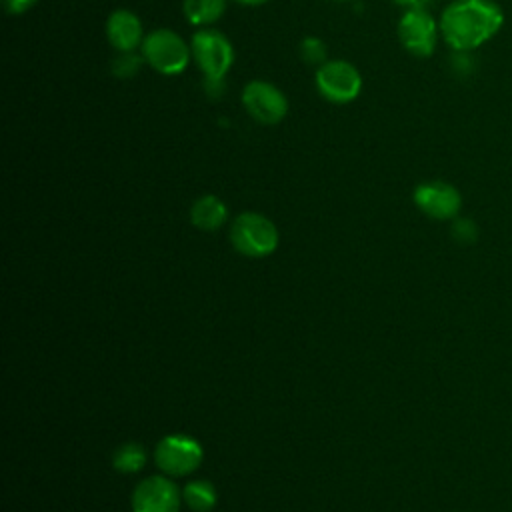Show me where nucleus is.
<instances>
[{"label":"nucleus","mask_w":512,"mask_h":512,"mask_svg":"<svg viewBox=\"0 0 512 512\" xmlns=\"http://www.w3.org/2000/svg\"><path fill=\"white\" fill-rule=\"evenodd\" d=\"M236 2L242 6H260V4H266L268 0H236Z\"/></svg>","instance_id":"4be33fe9"},{"label":"nucleus","mask_w":512,"mask_h":512,"mask_svg":"<svg viewBox=\"0 0 512 512\" xmlns=\"http://www.w3.org/2000/svg\"><path fill=\"white\" fill-rule=\"evenodd\" d=\"M452 236L462 242V244H468V242H474L476 236H478V230H476V224L468 218H458L454 220L452 224Z\"/></svg>","instance_id":"a211bd4d"},{"label":"nucleus","mask_w":512,"mask_h":512,"mask_svg":"<svg viewBox=\"0 0 512 512\" xmlns=\"http://www.w3.org/2000/svg\"><path fill=\"white\" fill-rule=\"evenodd\" d=\"M414 204L430 218L448 220L458 214L462 206V198L452 184L432 180V182H422L414 188Z\"/></svg>","instance_id":"1a4fd4ad"},{"label":"nucleus","mask_w":512,"mask_h":512,"mask_svg":"<svg viewBox=\"0 0 512 512\" xmlns=\"http://www.w3.org/2000/svg\"><path fill=\"white\" fill-rule=\"evenodd\" d=\"M226 6H228V0H184L182 12L188 24L198 28H208L224 16Z\"/></svg>","instance_id":"ddd939ff"},{"label":"nucleus","mask_w":512,"mask_h":512,"mask_svg":"<svg viewBox=\"0 0 512 512\" xmlns=\"http://www.w3.org/2000/svg\"><path fill=\"white\" fill-rule=\"evenodd\" d=\"M240 100L248 116L264 126H274L288 114L286 94L268 80H250L242 88Z\"/></svg>","instance_id":"423d86ee"},{"label":"nucleus","mask_w":512,"mask_h":512,"mask_svg":"<svg viewBox=\"0 0 512 512\" xmlns=\"http://www.w3.org/2000/svg\"><path fill=\"white\" fill-rule=\"evenodd\" d=\"M146 462V454L138 444H124L114 454V466L120 472H138Z\"/></svg>","instance_id":"2eb2a0df"},{"label":"nucleus","mask_w":512,"mask_h":512,"mask_svg":"<svg viewBox=\"0 0 512 512\" xmlns=\"http://www.w3.org/2000/svg\"><path fill=\"white\" fill-rule=\"evenodd\" d=\"M192 60L202 78H226L234 64L232 42L216 28H198L190 38Z\"/></svg>","instance_id":"7ed1b4c3"},{"label":"nucleus","mask_w":512,"mask_h":512,"mask_svg":"<svg viewBox=\"0 0 512 512\" xmlns=\"http://www.w3.org/2000/svg\"><path fill=\"white\" fill-rule=\"evenodd\" d=\"M404 10H428L434 0H394Z\"/></svg>","instance_id":"412c9836"},{"label":"nucleus","mask_w":512,"mask_h":512,"mask_svg":"<svg viewBox=\"0 0 512 512\" xmlns=\"http://www.w3.org/2000/svg\"><path fill=\"white\" fill-rule=\"evenodd\" d=\"M106 40L116 52H134L140 50L144 42V26L136 12L128 8H118L106 18Z\"/></svg>","instance_id":"9b49d317"},{"label":"nucleus","mask_w":512,"mask_h":512,"mask_svg":"<svg viewBox=\"0 0 512 512\" xmlns=\"http://www.w3.org/2000/svg\"><path fill=\"white\" fill-rule=\"evenodd\" d=\"M140 54L152 70L164 76L182 74L192 60L190 44L170 28H154L146 32Z\"/></svg>","instance_id":"f03ea898"},{"label":"nucleus","mask_w":512,"mask_h":512,"mask_svg":"<svg viewBox=\"0 0 512 512\" xmlns=\"http://www.w3.org/2000/svg\"><path fill=\"white\" fill-rule=\"evenodd\" d=\"M226 204L212 194H206L198 198L190 208V220L200 230H216L226 220Z\"/></svg>","instance_id":"f8f14e48"},{"label":"nucleus","mask_w":512,"mask_h":512,"mask_svg":"<svg viewBox=\"0 0 512 512\" xmlns=\"http://www.w3.org/2000/svg\"><path fill=\"white\" fill-rule=\"evenodd\" d=\"M202 462V446L184 434H172L156 446V464L174 476H184Z\"/></svg>","instance_id":"6e6552de"},{"label":"nucleus","mask_w":512,"mask_h":512,"mask_svg":"<svg viewBox=\"0 0 512 512\" xmlns=\"http://www.w3.org/2000/svg\"><path fill=\"white\" fill-rule=\"evenodd\" d=\"M314 84L324 100L332 104H348L358 98L362 90V76L352 62L336 58L326 60L316 68Z\"/></svg>","instance_id":"20e7f679"},{"label":"nucleus","mask_w":512,"mask_h":512,"mask_svg":"<svg viewBox=\"0 0 512 512\" xmlns=\"http://www.w3.org/2000/svg\"><path fill=\"white\" fill-rule=\"evenodd\" d=\"M202 88L208 98L218 100L226 92V82L224 78H202Z\"/></svg>","instance_id":"6ab92c4d"},{"label":"nucleus","mask_w":512,"mask_h":512,"mask_svg":"<svg viewBox=\"0 0 512 512\" xmlns=\"http://www.w3.org/2000/svg\"><path fill=\"white\" fill-rule=\"evenodd\" d=\"M230 238L238 252L258 258L276 250L278 230L266 216L244 212L232 222Z\"/></svg>","instance_id":"39448f33"},{"label":"nucleus","mask_w":512,"mask_h":512,"mask_svg":"<svg viewBox=\"0 0 512 512\" xmlns=\"http://www.w3.org/2000/svg\"><path fill=\"white\" fill-rule=\"evenodd\" d=\"M298 54H300L302 62L316 66V68L328 60V48H326L324 40H320L316 36L302 38L298 44Z\"/></svg>","instance_id":"dca6fc26"},{"label":"nucleus","mask_w":512,"mask_h":512,"mask_svg":"<svg viewBox=\"0 0 512 512\" xmlns=\"http://www.w3.org/2000/svg\"><path fill=\"white\" fill-rule=\"evenodd\" d=\"M440 36V24L428 10H404L398 20L400 44L418 58L434 54Z\"/></svg>","instance_id":"0eeeda50"},{"label":"nucleus","mask_w":512,"mask_h":512,"mask_svg":"<svg viewBox=\"0 0 512 512\" xmlns=\"http://www.w3.org/2000/svg\"><path fill=\"white\" fill-rule=\"evenodd\" d=\"M144 64V56L140 52H118L110 64V70L118 78H132L140 72Z\"/></svg>","instance_id":"f3484780"},{"label":"nucleus","mask_w":512,"mask_h":512,"mask_svg":"<svg viewBox=\"0 0 512 512\" xmlns=\"http://www.w3.org/2000/svg\"><path fill=\"white\" fill-rule=\"evenodd\" d=\"M0 2H2V8L12 16H20L38 4V0H0Z\"/></svg>","instance_id":"aec40b11"},{"label":"nucleus","mask_w":512,"mask_h":512,"mask_svg":"<svg viewBox=\"0 0 512 512\" xmlns=\"http://www.w3.org/2000/svg\"><path fill=\"white\" fill-rule=\"evenodd\" d=\"M334 2H344V0H334Z\"/></svg>","instance_id":"5701e85b"},{"label":"nucleus","mask_w":512,"mask_h":512,"mask_svg":"<svg viewBox=\"0 0 512 512\" xmlns=\"http://www.w3.org/2000/svg\"><path fill=\"white\" fill-rule=\"evenodd\" d=\"M184 500L194 512H208L216 504V490L206 480H194L184 488Z\"/></svg>","instance_id":"4468645a"},{"label":"nucleus","mask_w":512,"mask_h":512,"mask_svg":"<svg viewBox=\"0 0 512 512\" xmlns=\"http://www.w3.org/2000/svg\"><path fill=\"white\" fill-rule=\"evenodd\" d=\"M180 498L176 486L162 476L142 480L132 496L134 512H178Z\"/></svg>","instance_id":"9d476101"},{"label":"nucleus","mask_w":512,"mask_h":512,"mask_svg":"<svg viewBox=\"0 0 512 512\" xmlns=\"http://www.w3.org/2000/svg\"><path fill=\"white\" fill-rule=\"evenodd\" d=\"M438 24L454 52H470L498 34L504 12L494 0H454L442 10Z\"/></svg>","instance_id":"f257e3e1"}]
</instances>
